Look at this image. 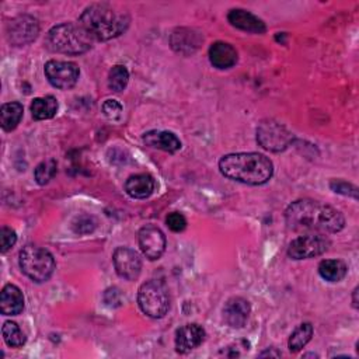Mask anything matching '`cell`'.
I'll use <instances>...</instances> for the list:
<instances>
[{
    "instance_id": "cell-1",
    "label": "cell",
    "mask_w": 359,
    "mask_h": 359,
    "mask_svg": "<svg viewBox=\"0 0 359 359\" xmlns=\"http://www.w3.org/2000/svg\"><path fill=\"white\" fill-rule=\"evenodd\" d=\"M286 226L297 233H338L345 226V217L335 208L313 201L297 199L285 210Z\"/></svg>"
},
{
    "instance_id": "cell-2",
    "label": "cell",
    "mask_w": 359,
    "mask_h": 359,
    "mask_svg": "<svg viewBox=\"0 0 359 359\" xmlns=\"http://www.w3.org/2000/svg\"><path fill=\"white\" fill-rule=\"evenodd\" d=\"M219 170L229 180L248 185H262L271 180L273 164L269 157L261 153H231L219 160Z\"/></svg>"
},
{
    "instance_id": "cell-3",
    "label": "cell",
    "mask_w": 359,
    "mask_h": 359,
    "mask_svg": "<svg viewBox=\"0 0 359 359\" xmlns=\"http://www.w3.org/2000/svg\"><path fill=\"white\" fill-rule=\"evenodd\" d=\"M130 18L125 11H116L105 3H94L84 8L79 24L93 41H108L119 36L129 27Z\"/></svg>"
},
{
    "instance_id": "cell-4",
    "label": "cell",
    "mask_w": 359,
    "mask_h": 359,
    "mask_svg": "<svg viewBox=\"0 0 359 359\" xmlns=\"http://www.w3.org/2000/svg\"><path fill=\"white\" fill-rule=\"evenodd\" d=\"M45 45L56 53L81 55L91 49L93 38L79 22H62L48 31Z\"/></svg>"
},
{
    "instance_id": "cell-5",
    "label": "cell",
    "mask_w": 359,
    "mask_h": 359,
    "mask_svg": "<svg viewBox=\"0 0 359 359\" xmlns=\"http://www.w3.org/2000/svg\"><path fill=\"white\" fill-rule=\"evenodd\" d=\"M18 262L21 271L31 280L38 283L46 282L56 268L53 255L46 248L34 244H27L22 247L20 251Z\"/></svg>"
},
{
    "instance_id": "cell-6",
    "label": "cell",
    "mask_w": 359,
    "mask_h": 359,
    "mask_svg": "<svg viewBox=\"0 0 359 359\" xmlns=\"http://www.w3.org/2000/svg\"><path fill=\"white\" fill-rule=\"evenodd\" d=\"M137 304L147 317H164L170 309V293L165 283L157 279L142 283L137 292Z\"/></svg>"
},
{
    "instance_id": "cell-7",
    "label": "cell",
    "mask_w": 359,
    "mask_h": 359,
    "mask_svg": "<svg viewBox=\"0 0 359 359\" xmlns=\"http://www.w3.org/2000/svg\"><path fill=\"white\" fill-rule=\"evenodd\" d=\"M331 241L323 233H304L290 241L287 255L292 259H307L324 254Z\"/></svg>"
},
{
    "instance_id": "cell-8",
    "label": "cell",
    "mask_w": 359,
    "mask_h": 359,
    "mask_svg": "<svg viewBox=\"0 0 359 359\" xmlns=\"http://www.w3.org/2000/svg\"><path fill=\"white\" fill-rule=\"evenodd\" d=\"M293 140V135L279 122L264 121L257 128V142L266 150L282 151Z\"/></svg>"
},
{
    "instance_id": "cell-9",
    "label": "cell",
    "mask_w": 359,
    "mask_h": 359,
    "mask_svg": "<svg viewBox=\"0 0 359 359\" xmlns=\"http://www.w3.org/2000/svg\"><path fill=\"white\" fill-rule=\"evenodd\" d=\"M43 70L48 81L53 87L60 90H69L74 87L80 76L79 66L73 62L66 60H48L45 63Z\"/></svg>"
},
{
    "instance_id": "cell-10",
    "label": "cell",
    "mask_w": 359,
    "mask_h": 359,
    "mask_svg": "<svg viewBox=\"0 0 359 359\" xmlns=\"http://www.w3.org/2000/svg\"><path fill=\"white\" fill-rule=\"evenodd\" d=\"M39 34V24L31 15H18L7 25V36L13 45L22 46L31 43Z\"/></svg>"
},
{
    "instance_id": "cell-11",
    "label": "cell",
    "mask_w": 359,
    "mask_h": 359,
    "mask_svg": "<svg viewBox=\"0 0 359 359\" xmlns=\"http://www.w3.org/2000/svg\"><path fill=\"white\" fill-rule=\"evenodd\" d=\"M115 272L125 280H135L142 271V259L139 254L129 247H116L112 252Z\"/></svg>"
},
{
    "instance_id": "cell-12",
    "label": "cell",
    "mask_w": 359,
    "mask_h": 359,
    "mask_svg": "<svg viewBox=\"0 0 359 359\" xmlns=\"http://www.w3.org/2000/svg\"><path fill=\"white\" fill-rule=\"evenodd\" d=\"M137 241L142 252L150 261L158 259L165 251V236L158 227L153 224H146L139 230Z\"/></svg>"
},
{
    "instance_id": "cell-13",
    "label": "cell",
    "mask_w": 359,
    "mask_h": 359,
    "mask_svg": "<svg viewBox=\"0 0 359 359\" xmlns=\"http://www.w3.org/2000/svg\"><path fill=\"white\" fill-rule=\"evenodd\" d=\"M251 313L250 302L244 297L236 296L226 302L223 307V320L231 328H243L248 321Z\"/></svg>"
},
{
    "instance_id": "cell-14",
    "label": "cell",
    "mask_w": 359,
    "mask_h": 359,
    "mask_svg": "<svg viewBox=\"0 0 359 359\" xmlns=\"http://www.w3.org/2000/svg\"><path fill=\"white\" fill-rule=\"evenodd\" d=\"M205 339V330L199 324H185L175 332V351L178 353H188L202 344Z\"/></svg>"
},
{
    "instance_id": "cell-15",
    "label": "cell",
    "mask_w": 359,
    "mask_h": 359,
    "mask_svg": "<svg viewBox=\"0 0 359 359\" xmlns=\"http://www.w3.org/2000/svg\"><path fill=\"white\" fill-rule=\"evenodd\" d=\"M227 20L233 27L251 34H264L266 31V27L261 18L243 8L230 10Z\"/></svg>"
},
{
    "instance_id": "cell-16",
    "label": "cell",
    "mask_w": 359,
    "mask_h": 359,
    "mask_svg": "<svg viewBox=\"0 0 359 359\" xmlns=\"http://www.w3.org/2000/svg\"><path fill=\"white\" fill-rule=\"evenodd\" d=\"M24 310V294L18 286L8 283L0 293V311L4 316H17Z\"/></svg>"
},
{
    "instance_id": "cell-17",
    "label": "cell",
    "mask_w": 359,
    "mask_h": 359,
    "mask_svg": "<svg viewBox=\"0 0 359 359\" xmlns=\"http://www.w3.org/2000/svg\"><path fill=\"white\" fill-rule=\"evenodd\" d=\"M156 188V181L150 174H135L130 175L125 182L126 194L133 199L149 198Z\"/></svg>"
},
{
    "instance_id": "cell-18",
    "label": "cell",
    "mask_w": 359,
    "mask_h": 359,
    "mask_svg": "<svg viewBox=\"0 0 359 359\" xmlns=\"http://www.w3.org/2000/svg\"><path fill=\"white\" fill-rule=\"evenodd\" d=\"M209 60L216 69H230L237 62V52L230 43L217 41L209 48Z\"/></svg>"
},
{
    "instance_id": "cell-19",
    "label": "cell",
    "mask_w": 359,
    "mask_h": 359,
    "mask_svg": "<svg viewBox=\"0 0 359 359\" xmlns=\"http://www.w3.org/2000/svg\"><path fill=\"white\" fill-rule=\"evenodd\" d=\"M143 142L154 149L175 153L181 149V140L168 130H149L143 135Z\"/></svg>"
},
{
    "instance_id": "cell-20",
    "label": "cell",
    "mask_w": 359,
    "mask_h": 359,
    "mask_svg": "<svg viewBox=\"0 0 359 359\" xmlns=\"http://www.w3.org/2000/svg\"><path fill=\"white\" fill-rule=\"evenodd\" d=\"M22 112H24V108L17 101L3 104L1 109H0V123H1L3 130H6V132L14 130L18 126V123L21 122Z\"/></svg>"
},
{
    "instance_id": "cell-21",
    "label": "cell",
    "mask_w": 359,
    "mask_h": 359,
    "mask_svg": "<svg viewBox=\"0 0 359 359\" xmlns=\"http://www.w3.org/2000/svg\"><path fill=\"white\" fill-rule=\"evenodd\" d=\"M57 112V100L53 95H45L34 98L31 104L32 118L36 121L50 119Z\"/></svg>"
},
{
    "instance_id": "cell-22",
    "label": "cell",
    "mask_w": 359,
    "mask_h": 359,
    "mask_svg": "<svg viewBox=\"0 0 359 359\" xmlns=\"http://www.w3.org/2000/svg\"><path fill=\"white\" fill-rule=\"evenodd\" d=\"M348 266L341 259H323L318 264V273L324 280L339 282L345 278Z\"/></svg>"
},
{
    "instance_id": "cell-23",
    "label": "cell",
    "mask_w": 359,
    "mask_h": 359,
    "mask_svg": "<svg viewBox=\"0 0 359 359\" xmlns=\"http://www.w3.org/2000/svg\"><path fill=\"white\" fill-rule=\"evenodd\" d=\"M313 332H314V330L310 323H302L300 325H297L289 337V341H287L289 351L296 353L300 349H303L310 342Z\"/></svg>"
},
{
    "instance_id": "cell-24",
    "label": "cell",
    "mask_w": 359,
    "mask_h": 359,
    "mask_svg": "<svg viewBox=\"0 0 359 359\" xmlns=\"http://www.w3.org/2000/svg\"><path fill=\"white\" fill-rule=\"evenodd\" d=\"M1 332H3V339L4 342L11 346V348H20L25 344L27 338H25V334L21 331V328L18 327L17 323L14 321H6L3 324V328H1Z\"/></svg>"
},
{
    "instance_id": "cell-25",
    "label": "cell",
    "mask_w": 359,
    "mask_h": 359,
    "mask_svg": "<svg viewBox=\"0 0 359 359\" xmlns=\"http://www.w3.org/2000/svg\"><path fill=\"white\" fill-rule=\"evenodd\" d=\"M128 81H129V72L126 66L123 65L112 66L108 74V87L115 93H121L126 88Z\"/></svg>"
},
{
    "instance_id": "cell-26",
    "label": "cell",
    "mask_w": 359,
    "mask_h": 359,
    "mask_svg": "<svg viewBox=\"0 0 359 359\" xmlns=\"http://www.w3.org/2000/svg\"><path fill=\"white\" fill-rule=\"evenodd\" d=\"M194 38H195V35L191 34L189 31L184 32V29H180L178 32L172 34V36H171L172 48L178 52H182V53L192 52L194 50L192 46H195V48L198 46V41H195Z\"/></svg>"
},
{
    "instance_id": "cell-27",
    "label": "cell",
    "mask_w": 359,
    "mask_h": 359,
    "mask_svg": "<svg viewBox=\"0 0 359 359\" xmlns=\"http://www.w3.org/2000/svg\"><path fill=\"white\" fill-rule=\"evenodd\" d=\"M56 168H57V164L53 158H49V160H45L42 163H39L36 167H35V171H34V177H35V181L39 184V185H45L48 184L56 174Z\"/></svg>"
},
{
    "instance_id": "cell-28",
    "label": "cell",
    "mask_w": 359,
    "mask_h": 359,
    "mask_svg": "<svg viewBox=\"0 0 359 359\" xmlns=\"http://www.w3.org/2000/svg\"><path fill=\"white\" fill-rule=\"evenodd\" d=\"M330 188L337 192V194H342L345 196H351L353 199L358 198V188L344 180H332L330 182Z\"/></svg>"
},
{
    "instance_id": "cell-29",
    "label": "cell",
    "mask_w": 359,
    "mask_h": 359,
    "mask_svg": "<svg viewBox=\"0 0 359 359\" xmlns=\"http://www.w3.org/2000/svg\"><path fill=\"white\" fill-rule=\"evenodd\" d=\"M165 223L170 227V230H172L175 233H180V231L185 230V227H187V219L180 212L168 213V216L165 217Z\"/></svg>"
},
{
    "instance_id": "cell-30",
    "label": "cell",
    "mask_w": 359,
    "mask_h": 359,
    "mask_svg": "<svg viewBox=\"0 0 359 359\" xmlns=\"http://www.w3.org/2000/svg\"><path fill=\"white\" fill-rule=\"evenodd\" d=\"M0 241H1V252H7L17 241V234L13 229L7 227V226H3L1 227V231H0Z\"/></svg>"
},
{
    "instance_id": "cell-31",
    "label": "cell",
    "mask_w": 359,
    "mask_h": 359,
    "mask_svg": "<svg viewBox=\"0 0 359 359\" xmlns=\"http://www.w3.org/2000/svg\"><path fill=\"white\" fill-rule=\"evenodd\" d=\"M102 112L109 119H119L122 115V105L116 100H105L102 104Z\"/></svg>"
},
{
    "instance_id": "cell-32",
    "label": "cell",
    "mask_w": 359,
    "mask_h": 359,
    "mask_svg": "<svg viewBox=\"0 0 359 359\" xmlns=\"http://www.w3.org/2000/svg\"><path fill=\"white\" fill-rule=\"evenodd\" d=\"M94 219L91 216H81L77 219V222L73 224L74 231L76 233H83V227H86V233L93 231V229L95 227V222L91 223Z\"/></svg>"
},
{
    "instance_id": "cell-33",
    "label": "cell",
    "mask_w": 359,
    "mask_h": 359,
    "mask_svg": "<svg viewBox=\"0 0 359 359\" xmlns=\"http://www.w3.org/2000/svg\"><path fill=\"white\" fill-rule=\"evenodd\" d=\"M356 294H358V287L353 289V293H352V304L355 309H358V299H356Z\"/></svg>"
},
{
    "instance_id": "cell-34",
    "label": "cell",
    "mask_w": 359,
    "mask_h": 359,
    "mask_svg": "<svg viewBox=\"0 0 359 359\" xmlns=\"http://www.w3.org/2000/svg\"><path fill=\"white\" fill-rule=\"evenodd\" d=\"M266 355H269V356H280V353H279V352H271V351L262 352L259 356H266Z\"/></svg>"
}]
</instances>
